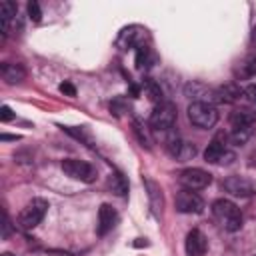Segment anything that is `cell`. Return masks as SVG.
<instances>
[{"label": "cell", "mask_w": 256, "mask_h": 256, "mask_svg": "<svg viewBox=\"0 0 256 256\" xmlns=\"http://www.w3.org/2000/svg\"><path fill=\"white\" fill-rule=\"evenodd\" d=\"M176 118H178V110H176V104L174 102H160L154 106L152 114H150V126L154 130H162V132H168L174 128L176 124Z\"/></svg>", "instance_id": "obj_4"}, {"label": "cell", "mask_w": 256, "mask_h": 256, "mask_svg": "<svg viewBox=\"0 0 256 256\" xmlns=\"http://www.w3.org/2000/svg\"><path fill=\"white\" fill-rule=\"evenodd\" d=\"M206 250H208V240H206V236H204L198 228L190 230V232L186 234V252H188V256H204Z\"/></svg>", "instance_id": "obj_12"}, {"label": "cell", "mask_w": 256, "mask_h": 256, "mask_svg": "<svg viewBox=\"0 0 256 256\" xmlns=\"http://www.w3.org/2000/svg\"><path fill=\"white\" fill-rule=\"evenodd\" d=\"M142 88H144V92L148 94V98H150L152 102H156V104L164 102V96H162V88H160V84H158V82H154L152 78H146V80L142 82Z\"/></svg>", "instance_id": "obj_21"}, {"label": "cell", "mask_w": 256, "mask_h": 256, "mask_svg": "<svg viewBox=\"0 0 256 256\" xmlns=\"http://www.w3.org/2000/svg\"><path fill=\"white\" fill-rule=\"evenodd\" d=\"M62 170L66 176L74 178V180H80V182H94L96 180V168L88 162H82V160H76V158H66L62 160Z\"/></svg>", "instance_id": "obj_5"}, {"label": "cell", "mask_w": 256, "mask_h": 256, "mask_svg": "<svg viewBox=\"0 0 256 256\" xmlns=\"http://www.w3.org/2000/svg\"><path fill=\"white\" fill-rule=\"evenodd\" d=\"M144 184H146V188H148V198H150L152 212H154V216H160V214H162V206H164L162 190H160V186H158L154 180H150V178H146Z\"/></svg>", "instance_id": "obj_17"}, {"label": "cell", "mask_w": 256, "mask_h": 256, "mask_svg": "<svg viewBox=\"0 0 256 256\" xmlns=\"http://www.w3.org/2000/svg\"><path fill=\"white\" fill-rule=\"evenodd\" d=\"M188 120L198 128H212L218 122V110L208 100H194L188 106Z\"/></svg>", "instance_id": "obj_2"}, {"label": "cell", "mask_w": 256, "mask_h": 256, "mask_svg": "<svg viewBox=\"0 0 256 256\" xmlns=\"http://www.w3.org/2000/svg\"><path fill=\"white\" fill-rule=\"evenodd\" d=\"M2 238H8L10 236V218H8V214H4V224H2Z\"/></svg>", "instance_id": "obj_30"}, {"label": "cell", "mask_w": 256, "mask_h": 256, "mask_svg": "<svg viewBox=\"0 0 256 256\" xmlns=\"http://www.w3.org/2000/svg\"><path fill=\"white\" fill-rule=\"evenodd\" d=\"M212 214L216 218V222L228 230V232H236L242 228V214H240V208L226 200V198H218L214 204H212Z\"/></svg>", "instance_id": "obj_1"}, {"label": "cell", "mask_w": 256, "mask_h": 256, "mask_svg": "<svg viewBox=\"0 0 256 256\" xmlns=\"http://www.w3.org/2000/svg\"><path fill=\"white\" fill-rule=\"evenodd\" d=\"M64 130H66L68 134H72L74 138H78V140H84V142H88V146H90V138H88V136L84 134V130H82V128H80V130H74V128H68V126H66Z\"/></svg>", "instance_id": "obj_27"}, {"label": "cell", "mask_w": 256, "mask_h": 256, "mask_svg": "<svg viewBox=\"0 0 256 256\" xmlns=\"http://www.w3.org/2000/svg\"><path fill=\"white\" fill-rule=\"evenodd\" d=\"M176 210L182 214H200L204 210V200L194 192V190H180L174 198Z\"/></svg>", "instance_id": "obj_7"}, {"label": "cell", "mask_w": 256, "mask_h": 256, "mask_svg": "<svg viewBox=\"0 0 256 256\" xmlns=\"http://www.w3.org/2000/svg\"><path fill=\"white\" fill-rule=\"evenodd\" d=\"M46 212H48V202H46L44 198H32V200L22 208V212L18 214V224H20V228H24V230L36 228V226L44 220Z\"/></svg>", "instance_id": "obj_3"}, {"label": "cell", "mask_w": 256, "mask_h": 256, "mask_svg": "<svg viewBox=\"0 0 256 256\" xmlns=\"http://www.w3.org/2000/svg\"><path fill=\"white\" fill-rule=\"evenodd\" d=\"M108 188H110V192H114L116 196H126L130 184H128V178H126L120 170H114V172L108 176Z\"/></svg>", "instance_id": "obj_18"}, {"label": "cell", "mask_w": 256, "mask_h": 256, "mask_svg": "<svg viewBox=\"0 0 256 256\" xmlns=\"http://www.w3.org/2000/svg\"><path fill=\"white\" fill-rule=\"evenodd\" d=\"M18 136H8V134H2V140H16Z\"/></svg>", "instance_id": "obj_31"}, {"label": "cell", "mask_w": 256, "mask_h": 256, "mask_svg": "<svg viewBox=\"0 0 256 256\" xmlns=\"http://www.w3.org/2000/svg\"><path fill=\"white\" fill-rule=\"evenodd\" d=\"M254 74H256V50L248 52L236 68V76H240V78H250Z\"/></svg>", "instance_id": "obj_19"}, {"label": "cell", "mask_w": 256, "mask_h": 256, "mask_svg": "<svg viewBox=\"0 0 256 256\" xmlns=\"http://www.w3.org/2000/svg\"><path fill=\"white\" fill-rule=\"evenodd\" d=\"M12 118H14L12 108H10V106H6V104H4V106H0V120H2V122H10Z\"/></svg>", "instance_id": "obj_26"}, {"label": "cell", "mask_w": 256, "mask_h": 256, "mask_svg": "<svg viewBox=\"0 0 256 256\" xmlns=\"http://www.w3.org/2000/svg\"><path fill=\"white\" fill-rule=\"evenodd\" d=\"M234 158H236V154H234V152H230V150H226V152H224V156L220 158V164H232V162H234Z\"/></svg>", "instance_id": "obj_29"}, {"label": "cell", "mask_w": 256, "mask_h": 256, "mask_svg": "<svg viewBox=\"0 0 256 256\" xmlns=\"http://www.w3.org/2000/svg\"><path fill=\"white\" fill-rule=\"evenodd\" d=\"M252 42H254V44H256V26H254V28H252Z\"/></svg>", "instance_id": "obj_33"}, {"label": "cell", "mask_w": 256, "mask_h": 256, "mask_svg": "<svg viewBox=\"0 0 256 256\" xmlns=\"http://www.w3.org/2000/svg\"><path fill=\"white\" fill-rule=\"evenodd\" d=\"M230 124H232V128L254 130L256 128V112L250 108H234L230 112Z\"/></svg>", "instance_id": "obj_11"}, {"label": "cell", "mask_w": 256, "mask_h": 256, "mask_svg": "<svg viewBox=\"0 0 256 256\" xmlns=\"http://www.w3.org/2000/svg\"><path fill=\"white\" fill-rule=\"evenodd\" d=\"M2 256H14V254H10V252H4V254H2Z\"/></svg>", "instance_id": "obj_34"}, {"label": "cell", "mask_w": 256, "mask_h": 256, "mask_svg": "<svg viewBox=\"0 0 256 256\" xmlns=\"http://www.w3.org/2000/svg\"><path fill=\"white\" fill-rule=\"evenodd\" d=\"M194 154H196V146L184 140L180 150H178V154H176V160H190V158H194Z\"/></svg>", "instance_id": "obj_24"}, {"label": "cell", "mask_w": 256, "mask_h": 256, "mask_svg": "<svg viewBox=\"0 0 256 256\" xmlns=\"http://www.w3.org/2000/svg\"><path fill=\"white\" fill-rule=\"evenodd\" d=\"M116 220H118L116 210L110 204H102L100 210H98V226H96L98 236H106L116 226Z\"/></svg>", "instance_id": "obj_13"}, {"label": "cell", "mask_w": 256, "mask_h": 256, "mask_svg": "<svg viewBox=\"0 0 256 256\" xmlns=\"http://www.w3.org/2000/svg\"><path fill=\"white\" fill-rule=\"evenodd\" d=\"M60 92L66 94V96H70V98L76 96V88H74L70 82H62V84H60Z\"/></svg>", "instance_id": "obj_28"}, {"label": "cell", "mask_w": 256, "mask_h": 256, "mask_svg": "<svg viewBox=\"0 0 256 256\" xmlns=\"http://www.w3.org/2000/svg\"><path fill=\"white\" fill-rule=\"evenodd\" d=\"M226 142H228V136H226L224 132H218V134L210 140V144L206 146V150H204V160L210 162V164H220V158H222L224 152L228 150Z\"/></svg>", "instance_id": "obj_10"}, {"label": "cell", "mask_w": 256, "mask_h": 256, "mask_svg": "<svg viewBox=\"0 0 256 256\" xmlns=\"http://www.w3.org/2000/svg\"><path fill=\"white\" fill-rule=\"evenodd\" d=\"M26 10H28V16H30V20L32 22H40L42 20V10H40V6H38V2H28V6H26Z\"/></svg>", "instance_id": "obj_25"}, {"label": "cell", "mask_w": 256, "mask_h": 256, "mask_svg": "<svg viewBox=\"0 0 256 256\" xmlns=\"http://www.w3.org/2000/svg\"><path fill=\"white\" fill-rule=\"evenodd\" d=\"M0 72H2V78L8 84H18V82H22L26 78V68L22 64H10V62H6V64L0 66Z\"/></svg>", "instance_id": "obj_16"}, {"label": "cell", "mask_w": 256, "mask_h": 256, "mask_svg": "<svg viewBox=\"0 0 256 256\" xmlns=\"http://www.w3.org/2000/svg\"><path fill=\"white\" fill-rule=\"evenodd\" d=\"M214 100L222 102V104H234V102L242 100V88L238 84H234V82L224 84V86L214 90Z\"/></svg>", "instance_id": "obj_14"}, {"label": "cell", "mask_w": 256, "mask_h": 256, "mask_svg": "<svg viewBox=\"0 0 256 256\" xmlns=\"http://www.w3.org/2000/svg\"><path fill=\"white\" fill-rule=\"evenodd\" d=\"M16 18H18V6L14 2H10V0L0 2V22H2V30L6 34L10 32V28H12Z\"/></svg>", "instance_id": "obj_15"}, {"label": "cell", "mask_w": 256, "mask_h": 256, "mask_svg": "<svg viewBox=\"0 0 256 256\" xmlns=\"http://www.w3.org/2000/svg\"><path fill=\"white\" fill-rule=\"evenodd\" d=\"M178 182L186 190H200V188H206L212 182V176L202 168H186V170L180 172Z\"/></svg>", "instance_id": "obj_8"}, {"label": "cell", "mask_w": 256, "mask_h": 256, "mask_svg": "<svg viewBox=\"0 0 256 256\" xmlns=\"http://www.w3.org/2000/svg\"><path fill=\"white\" fill-rule=\"evenodd\" d=\"M134 244H136V246H142V244L146 246V240H144V238H138V242H134Z\"/></svg>", "instance_id": "obj_32"}, {"label": "cell", "mask_w": 256, "mask_h": 256, "mask_svg": "<svg viewBox=\"0 0 256 256\" xmlns=\"http://www.w3.org/2000/svg\"><path fill=\"white\" fill-rule=\"evenodd\" d=\"M242 100L248 104L250 110L256 112V84H250V86L242 88Z\"/></svg>", "instance_id": "obj_23"}, {"label": "cell", "mask_w": 256, "mask_h": 256, "mask_svg": "<svg viewBox=\"0 0 256 256\" xmlns=\"http://www.w3.org/2000/svg\"><path fill=\"white\" fill-rule=\"evenodd\" d=\"M254 134V130H244V128H234L232 130V134L228 136V140L232 142V144H236V146H242V144H246L248 140H250V136Z\"/></svg>", "instance_id": "obj_22"}, {"label": "cell", "mask_w": 256, "mask_h": 256, "mask_svg": "<svg viewBox=\"0 0 256 256\" xmlns=\"http://www.w3.org/2000/svg\"><path fill=\"white\" fill-rule=\"evenodd\" d=\"M146 40V30L142 26H128L120 32L118 40H116V46L122 48V50H128V48H138L142 46Z\"/></svg>", "instance_id": "obj_9"}, {"label": "cell", "mask_w": 256, "mask_h": 256, "mask_svg": "<svg viewBox=\"0 0 256 256\" xmlns=\"http://www.w3.org/2000/svg\"><path fill=\"white\" fill-rule=\"evenodd\" d=\"M152 62H154V56H152L150 48H148L146 44L138 46V48H136V68H138V70H146V68L152 66Z\"/></svg>", "instance_id": "obj_20"}, {"label": "cell", "mask_w": 256, "mask_h": 256, "mask_svg": "<svg viewBox=\"0 0 256 256\" xmlns=\"http://www.w3.org/2000/svg\"><path fill=\"white\" fill-rule=\"evenodd\" d=\"M222 188H224L228 194L238 196V198H250V196L256 192V184H254L250 178L238 176V174L224 178V180H222Z\"/></svg>", "instance_id": "obj_6"}]
</instances>
